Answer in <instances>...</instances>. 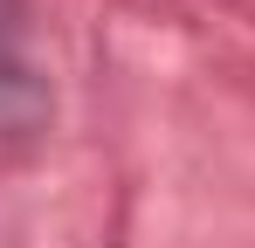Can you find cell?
<instances>
[{
  "label": "cell",
  "mask_w": 255,
  "mask_h": 248,
  "mask_svg": "<svg viewBox=\"0 0 255 248\" xmlns=\"http://www.w3.org/2000/svg\"><path fill=\"white\" fill-rule=\"evenodd\" d=\"M55 118V90L21 41H0V152H28Z\"/></svg>",
  "instance_id": "cell-1"
},
{
  "label": "cell",
  "mask_w": 255,
  "mask_h": 248,
  "mask_svg": "<svg viewBox=\"0 0 255 248\" xmlns=\"http://www.w3.org/2000/svg\"><path fill=\"white\" fill-rule=\"evenodd\" d=\"M21 21H28V0H0V41H21Z\"/></svg>",
  "instance_id": "cell-2"
}]
</instances>
